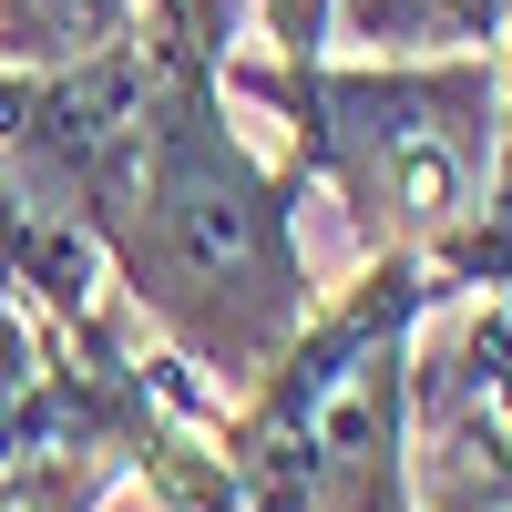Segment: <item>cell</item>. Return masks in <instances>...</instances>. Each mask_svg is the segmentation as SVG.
I'll use <instances>...</instances> for the list:
<instances>
[{
  "label": "cell",
  "instance_id": "obj_1",
  "mask_svg": "<svg viewBox=\"0 0 512 512\" xmlns=\"http://www.w3.org/2000/svg\"><path fill=\"white\" fill-rule=\"evenodd\" d=\"M93 246L154 318L164 359L195 369V390H246L318 308L297 175L226 123V82L185 62L144 72V113L93 205Z\"/></svg>",
  "mask_w": 512,
  "mask_h": 512
},
{
  "label": "cell",
  "instance_id": "obj_2",
  "mask_svg": "<svg viewBox=\"0 0 512 512\" xmlns=\"http://www.w3.org/2000/svg\"><path fill=\"white\" fill-rule=\"evenodd\" d=\"M431 256H369L328 287L287 349L205 410L226 472L256 512H420L410 431H420V328L441 308Z\"/></svg>",
  "mask_w": 512,
  "mask_h": 512
},
{
  "label": "cell",
  "instance_id": "obj_3",
  "mask_svg": "<svg viewBox=\"0 0 512 512\" xmlns=\"http://www.w3.org/2000/svg\"><path fill=\"white\" fill-rule=\"evenodd\" d=\"M226 103L287 123V175L349 216L359 256H431L482 195L502 52H359V62H267L236 52Z\"/></svg>",
  "mask_w": 512,
  "mask_h": 512
},
{
  "label": "cell",
  "instance_id": "obj_4",
  "mask_svg": "<svg viewBox=\"0 0 512 512\" xmlns=\"http://www.w3.org/2000/svg\"><path fill=\"white\" fill-rule=\"evenodd\" d=\"M205 400L195 379H175L164 390V410H154V431H144V492H154V512H256L246 502V482L226 472V451H216V431H205Z\"/></svg>",
  "mask_w": 512,
  "mask_h": 512
},
{
  "label": "cell",
  "instance_id": "obj_5",
  "mask_svg": "<svg viewBox=\"0 0 512 512\" xmlns=\"http://www.w3.org/2000/svg\"><path fill=\"white\" fill-rule=\"evenodd\" d=\"M431 277H441L451 297H461V287L512 297V41H502V123H492L482 195H472V216H461V226L431 246Z\"/></svg>",
  "mask_w": 512,
  "mask_h": 512
},
{
  "label": "cell",
  "instance_id": "obj_6",
  "mask_svg": "<svg viewBox=\"0 0 512 512\" xmlns=\"http://www.w3.org/2000/svg\"><path fill=\"white\" fill-rule=\"evenodd\" d=\"M134 41V0H0V72H72Z\"/></svg>",
  "mask_w": 512,
  "mask_h": 512
},
{
  "label": "cell",
  "instance_id": "obj_7",
  "mask_svg": "<svg viewBox=\"0 0 512 512\" xmlns=\"http://www.w3.org/2000/svg\"><path fill=\"white\" fill-rule=\"evenodd\" d=\"M246 31L267 41V62H318L338 52V0H246Z\"/></svg>",
  "mask_w": 512,
  "mask_h": 512
},
{
  "label": "cell",
  "instance_id": "obj_8",
  "mask_svg": "<svg viewBox=\"0 0 512 512\" xmlns=\"http://www.w3.org/2000/svg\"><path fill=\"white\" fill-rule=\"evenodd\" d=\"M482 451L502 461V482H512V431H502V420H492V410H482Z\"/></svg>",
  "mask_w": 512,
  "mask_h": 512
}]
</instances>
